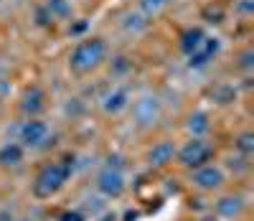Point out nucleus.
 Returning a JSON list of instances; mask_svg holds the SVG:
<instances>
[{"label": "nucleus", "instance_id": "obj_1", "mask_svg": "<svg viewBox=\"0 0 254 221\" xmlns=\"http://www.w3.org/2000/svg\"><path fill=\"white\" fill-rule=\"evenodd\" d=\"M74 168H76L74 155L44 163V165L36 170V175H33L31 196L36 198V201H54V198H59L64 191H66V186L71 183Z\"/></svg>", "mask_w": 254, "mask_h": 221}, {"label": "nucleus", "instance_id": "obj_2", "mask_svg": "<svg viewBox=\"0 0 254 221\" xmlns=\"http://www.w3.org/2000/svg\"><path fill=\"white\" fill-rule=\"evenodd\" d=\"M110 61V43L102 36H84L69 54V72L74 76H89Z\"/></svg>", "mask_w": 254, "mask_h": 221}, {"label": "nucleus", "instance_id": "obj_3", "mask_svg": "<svg viewBox=\"0 0 254 221\" xmlns=\"http://www.w3.org/2000/svg\"><path fill=\"white\" fill-rule=\"evenodd\" d=\"M229 183H231V173L224 168V163H216V160H211V163L188 173V186L203 196H216V193L226 191Z\"/></svg>", "mask_w": 254, "mask_h": 221}, {"label": "nucleus", "instance_id": "obj_4", "mask_svg": "<svg viewBox=\"0 0 254 221\" xmlns=\"http://www.w3.org/2000/svg\"><path fill=\"white\" fill-rule=\"evenodd\" d=\"M211 160H216V145L208 138H188L176 150V165L183 168L186 173L196 170Z\"/></svg>", "mask_w": 254, "mask_h": 221}, {"label": "nucleus", "instance_id": "obj_5", "mask_svg": "<svg viewBox=\"0 0 254 221\" xmlns=\"http://www.w3.org/2000/svg\"><path fill=\"white\" fill-rule=\"evenodd\" d=\"M127 112L132 115V125L137 130H153L163 120V102L158 94H140L132 97V104Z\"/></svg>", "mask_w": 254, "mask_h": 221}, {"label": "nucleus", "instance_id": "obj_6", "mask_svg": "<svg viewBox=\"0 0 254 221\" xmlns=\"http://www.w3.org/2000/svg\"><path fill=\"white\" fill-rule=\"evenodd\" d=\"M127 188H130V181H127V173L120 168L102 165L94 175V193L102 196L104 201H120Z\"/></svg>", "mask_w": 254, "mask_h": 221}, {"label": "nucleus", "instance_id": "obj_7", "mask_svg": "<svg viewBox=\"0 0 254 221\" xmlns=\"http://www.w3.org/2000/svg\"><path fill=\"white\" fill-rule=\"evenodd\" d=\"M51 125L44 117H26L18 125V135L15 140L23 145L26 150H41L51 143Z\"/></svg>", "mask_w": 254, "mask_h": 221}, {"label": "nucleus", "instance_id": "obj_8", "mask_svg": "<svg viewBox=\"0 0 254 221\" xmlns=\"http://www.w3.org/2000/svg\"><path fill=\"white\" fill-rule=\"evenodd\" d=\"M247 196L244 193H239V191H221V193H216L214 196V214L216 219H221V221H239V219H244V214H247Z\"/></svg>", "mask_w": 254, "mask_h": 221}, {"label": "nucleus", "instance_id": "obj_9", "mask_svg": "<svg viewBox=\"0 0 254 221\" xmlns=\"http://www.w3.org/2000/svg\"><path fill=\"white\" fill-rule=\"evenodd\" d=\"M221 51H224V41H221L219 36H214V33H208V36L198 43V49L190 51V54L186 56V66H188V69H193V72L206 69L208 64H214V61L221 56Z\"/></svg>", "mask_w": 254, "mask_h": 221}, {"label": "nucleus", "instance_id": "obj_10", "mask_svg": "<svg viewBox=\"0 0 254 221\" xmlns=\"http://www.w3.org/2000/svg\"><path fill=\"white\" fill-rule=\"evenodd\" d=\"M176 150H178V143L171 140V138H160L155 140L145 152V165L150 170H165L176 165Z\"/></svg>", "mask_w": 254, "mask_h": 221}, {"label": "nucleus", "instance_id": "obj_11", "mask_svg": "<svg viewBox=\"0 0 254 221\" xmlns=\"http://www.w3.org/2000/svg\"><path fill=\"white\" fill-rule=\"evenodd\" d=\"M18 109L23 117H41L49 109V92L41 84H31L18 99Z\"/></svg>", "mask_w": 254, "mask_h": 221}, {"label": "nucleus", "instance_id": "obj_12", "mask_svg": "<svg viewBox=\"0 0 254 221\" xmlns=\"http://www.w3.org/2000/svg\"><path fill=\"white\" fill-rule=\"evenodd\" d=\"M132 104V94L127 86H112V89L102 97L99 107H102V112L107 115V117H122L127 115V109H130Z\"/></svg>", "mask_w": 254, "mask_h": 221}, {"label": "nucleus", "instance_id": "obj_13", "mask_svg": "<svg viewBox=\"0 0 254 221\" xmlns=\"http://www.w3.org/2000/svg\"><path fill=\"white\" fill-rule=\"evenodd\" d=\"M28 150L20 145L18 140H5L0 143V170H18L23 168Z\"/></svg>", "mask_w": 254, "mask_h": 221}, {"label": "nucleus", "instance_id": "obj_14", "mask_svg": "<svg viewBox=\"0 0 254 221\" xmlns=\"http://www.w3.org/2000/svg\"><path fill=\"white\" fill-rule=\"evenodd\" d=\"M186 132L188 138H208L214 132V117L206 109H193L186 117Z\"/></svg>", "mask_w": 254, "mask_h": 221}, {"label": "nucleus", "instance_id": "obj_15", "mask_svg": "<svg viewBox=\"0 0 254 221\" xmlns=\"http://www.w3.org/2000/svg\"><path fill=\"white\" fill-rule=\"evenodd\" d=\"M150 23H153V20L147 18V15H142L140 10H127V13L122 15V20H120L122 31L130 33V36H142V33H147Z\"/></svg>", "mask_w": 254, "mask_h": 221}, {"label": "nucleus", "instance_id": "obj_16", "mask_svg": "<svg viewBox=\"0 0 254 221\" xmlns=\"http://www.w3.org/2000/svg\"><path fill=\"white\" fill-rule=\"evenodd\" d=\"M206 36H208L206 26H188V28L178 36V49H181V54L188 56L190 51H196V49H198V43H201Z\"/></svg>", "mask_w": 254, "mask_h": 221}, {"label": "nucleus", "instance_id": "obj_17", "mask_svg": "<svg viewBox=\"0 0 254 221\" xmlns=\"http://www.w3.org/2000/svg\"><path fill=\"white\" fill-rule=\"evenodd\" d=\"M41 5L49 10V15L54 18V23H66V20H74L71 0H44Z\"/></svg>", "mask_w": 254, "mask_h": 221}, {"label": "nucleus", "instance_id": "obj_18", "mask_svg": "<svg viewBox=\"0 0 254 221\" xmlns=\"http://www.w3.org/2000/svg\"><path fill=\"white\" fill-rule=\"evenodd\" d=\"M168 8H171V0H137V10L142 15H147L150 20L160 18Z\"/></svg>", "mask_w": 254, "mask_h": 221}, {"label": "nucleus", "instance_id": "obj_19", "mask_svg": "<svg viewBox=\"0 0 254 221\" xmlns=\"http://www.w3.org/2000/svg\"><path fill=\"white\" fill-rule=\"evenodd\" d=\"M208 94H211V99H214V104H219V107H226V104L237 102V89L231 84H216Z\"/></svg>", "mask_w": 254, "mask_h": 221}, {"label": "nucleus", "instance_id": "obj_20", "mask_svg": "<svg viewBox=\"0 0 254 221\" xmlns=\"http://www.w3.org/2000/svg\"><path fill=\"white\" fill-rule=\"evenodd\" d=\"M234 152L242 158H252L254 155V132L252 130H242L234 138Z\"/></svg>", "mask_w": 254, "mask_h": 221}, {"label": "nucleus", "instance_id": "obj_21", "mask_svg": "<svg viewBox=\"0 0 254 221\" xmlns=\"http://www.w3.org/2000/svg\"><path fill=\"white\" fill-rule=\"evenodd\" d=\"M224 18H226V13H224V8L221 5H206L203 10H201V20H206L208 26H221L224 23Z\"/></svg>", "mask_w": 254, "mask_h": 221}, {"label": "nucleus", "instance_id": "obj_22", "mask_svg": "<svg viewBox=\"0 0 254 221\" xmlns=\"http://www.w3.org/2000/svg\"><path fill=\"white\" fill-rule=\"evenodd\" d=\"M132 72V61L130 59H127V56H115L112 59V74L115 76H125V74H130Z\"/></svg>", "mask_w": 254, "mask_h": 221}, {"label": "nucleus", "instance_id": "obj_23", "mask_svg": "<svg viewBox=\"0 0 254 221\" xmlns=\"http://www.w3.org/2000/svg\"><path fill=\"white\" fill-rule=\"evenodd\" d=\"M33 18H36V26H38V28H51V26H54V18L49 15V10H46L44 5H36Z\"/></svg>", "mask_w": 254, "mask_h": 221}, {"label": "nucleus", "instance_id": "obj_24", "mask_svg": "<svg viewBox=\"0 0 254 221\" xmlns=\"http://www.w3.org/2000/svg\"><path fill=\"white\" fill-rule=\"evenodd\" d=\"M56 221H89V216L84 214L81 209H66V211H61Z\"/></svg>", "mask_w": 254, "mask_h": 221}, {"label": "nucleus", "instance_id": "obj_25", "mask_svg": "<svg viewBox=\"0 0 254 221\" xmlns=\"http://www.w3.org/2000/svg\"><path fill=\"white\" fill-rule=\"evenodd\" d=\"M237 66H239L244 74H249V72L254 69V51H252V49H244L242 56H239V64H237Z\"/></svg>", "mask_w": 254, "mask_h": 221}, {"label": "nucleus", "instance_id": "obj_26", "mask_svg": "<svg viewBox=\"0 0 254 221\" xmlns=\"http://www.w3.org/2000/svg\"><path fill=\"white\" fill-rule=\"evenodd\" d=\"M234 13L249 18L254 13V0H237V3H234Z\"/></svg>", "mask_w": 254, "mask_h": 221}, {"label": "nucleus", "instance_id": "obj_27", "mask_svg": "<svg viewBox=\"0 0 254 221\" xmlns=\"http://www.w3.org/2000/svg\"><path fill=\"white\" fill-rule=\"evenodd\" d=\"M104 165H107V168H120V170H125V158L120 155V152H110V155L104 158Z\"/></svg>", "mask_w": 254, "mask_h": 221}, {"label": "nucleus", "instance_id": "obj_28", "mask_svg": "<svg viewBox=\"0 0 254 221\" xmlns=\"http://www.w3.org/2000/svg\"><path fill=\"white\" fill-rule=\"evenodd\" d=\"M84 31H87V20H84V18L79 20V23H74V20L69 23V33H71V36H81ZM81 38H84V36H81Z\"/></svg>", "mask_w": 254, "mask_h": 221}, {"label": "nucleus", "instance_id": "obj_29", "mask_svg": "<svg viewBox=\"0 0 254 221\" xmlns=\"http://www.w3.org/2000/svg\"><path fill=\"white\" fill-rule=\"evenodd\" d=\"M13 219H15V211L13 209H8V206L0 209V221H13Z\"/></svg>", "mask_w": 254, "mask_h": 221}, {"label": "nucleus", "instance_id": "obj_30", "mask_svg": "<svg viewBox=\"0 0 254 221\" xmlns=\"http://www.w3.org/2000/svg\"><path fill=\"white\" fill-rule=\"evenodd\" d=\"M97 221H120V216H117L115 211H104V216L97 219Z\"/></svg>", "mask_w": 254, "mask_h": 221}, {"label": "nucleus", "instance_id": "obj_31", "mask_svg": "<svg viewBox=\"0 0 254 221\" xmlns=\"http://www.w3.org/2000/svg\"><path fill=\"white\" fill-rule=\"evenodd\" d=\"M196 221H221V219H216L214 214H208V216H203V219H196Z\"/></svg>", "mask_w": 254, "mask_h": 221}, {"label": "nucleus", "instance_id": "obj_32", "mask_svg": "<svg viewBox=\"0 0 254 221\" xmlns=\"http://www.w3.org/2000/svg\"><path fill=\"white\" fill-rule=\"evenodd\" d=\"M13 221H33V219H28V216H15Z\"/></svg>", "mask_w": 254, "mask_h": 221}, {"label": "nucleus", "instance_id": "obj_33", "mask_svg": "<svg viewBox=\"0 0 254 221\" xmlns=\"http://www.w3.org/2000/svg\"><path fill=\"white\" fill-rule=\"evenodd\" d=\"M183 221H196V219H183Z\"/></svg>", "mask_w": 254, "mask_h": 221}]
</instances>
